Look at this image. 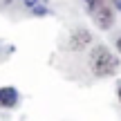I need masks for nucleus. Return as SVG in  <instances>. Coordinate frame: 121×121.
I'll return each mask as SVG.
<instances>
[{
    "instance_id": "4",
    "label": "nucleus",
    "mask_w": 121,
    "mask_h": 121,
    "mask_svg": "<svg viewBox=\"0 0 121 121\" xmlns=\"http://www.w3.org/2000/svg\"><path fill=\"white\" fill-rule=\"evenodd\" d=\"M92 36L87 34V31H76V34L69 38V47L74 49V52H78V49H85L87 45H90Z\"/></svg>"
},
{
    "instance_id": "2",
    "label": "nucleus",
    "mask_w": 121,
    "mask_h": 121,
    "mask_svg": "<svg viewBox=\"0 0 121 121\" xmlns=\"http://www.w3.org/2000/svg\"><path fill=\"white\" fill-rule=\"evenodd\" d=\"M90 4V13H92V20L99 29H110L114 22V4L112 0H92Z\"/></svg>"
},
{
    "instance_id": "8",
    "label": "nucleus",
    "mask_w": 121,
    "mask_h": 121,
    "mask_svg": "<svg viewBox=\"0 0 121 121\" xmlns=\"http://www.w3.org/2000/svg\"><path fill=\"white\" fill-rule=\"evenodd\" d=\"M85 2H92V0H85Z\"/></svg>"
},
{
    "instance_id": "6",
    "label": "nucleus",
    "mask_w": 121,
    "mask_h": 121,
    "mask_svg": "<svg viewBox=\"0 0 121 121\" xmlns=\"http://www.w3.org/2000/svg\"><path fill=\"white\" fill-rule=\"evenodd\" d=\"M117 94H119V101H121V83H119V87H117Z\"/></svg>"
},
{
    "instance_id": "1",
    "label": "nucleus",
    "mask_w": 121,
    "mask_h": 121,
    "mask_svg": "<svg viewBox=\"0 0 121 121\" xmlns=\"http://www.w3.org/2000/svg\"><path fill=\"white\" fill-rule=\"evenodd\" d=\"M119 67H121L119 58L114 56L108 47L96 45V47L90 52V69H92V74H94V76H99V78L114 76V74L119 72Z\"/></svg>"
},
{
    "instance_id": "7",
    "label": "nucleus",
    "mask_w": 121,
    "mask_h": 121,
    "mask_svg": "<svg viewBox=\"0 0 121 121\" xmlns=\"http://www.w3.org/2000/svg\"><path fill=\"white\" fill-rule=\"evenodd\" d=\"M114 4H117V9H121V0H114Z\"/></svg>"
},
{
    "instance_id": "5",
    "label": "nucleus",
    "mask_w": 121,
    "mask_h": 121,
    "mask_svg": "<svg viewBox=\"0 0 121 121\" xmlns=\"http://www.w3.org/2000/svg\"><path fill=\"white\" fill-rule=\"evenodd\" d=\"M117 49H119V52H121V36H119V38H117Z\"/></svg>"
},
{
    "instance_id": "3",
    "label": "nucleus",
    "mask_w": 121,
    "mask_h": 121,
    "mask_svg": "<svg viewBox=\"0 0 121 121\" xmlns=\"http://www.w3.org/2000/svg\"><path fill=\"white\" fill-rule=\"evenodd\" d=\"M18 101H20V94H18L16 87H11V85L0 87V105L2 108H13Z\"/></svg>"
}]
</instances>
